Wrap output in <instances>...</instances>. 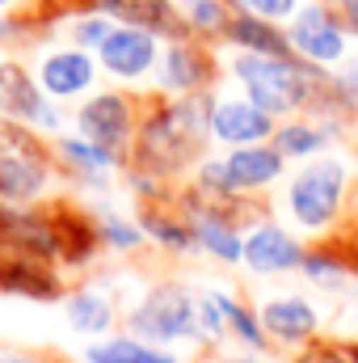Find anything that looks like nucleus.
Wrapping results in <instances>:
<instances>
[{
	"instance_id": "2eb2a0df",
	"label": "nucleus",
	"mask_w": 358,
	"mask_h": 363,
	"mask_svg": "<svg viewBox=\"0 0 358 363\" xmlns=\"http://www.w3.org/2000/svg\"><path fill=\"white\" fill-rule=\"evenodd\" d=\"M262 325L282 342H304L316 330V308L299 296H278L262 308Z\"/></svg>"
},
{
	"instance_id": "a878e982",
	"label": "nucleus",
	"mask_w": 358,
	"mask_h": 363,
	"mask_svg": "<svg viewBox=\"0 0 358 363\" xmlns=\"http://www.w3.org/2000/svg\"><path fill=\"white\" fill-rule=\"evenodd\" d=\"M219 304H224V313H228V325H236L245 342H253V347H262V342H266V338H262V330H258V321H253V317L232 300V296H219Z\"/></svg>"
},
{
	"instance_id": "aec40b11",
	"label": "nucleus",
	"mask_w": 358,
	"mask_h": 363,
	"mask_svg": "<svg viewBox=\"0 0 358 363\" xmlns=\"http://www.w3.org/2000/svg\"><path fill=\"white\" fill-rule=\"evenodd\" d=\"M198 241L215 254V258H224V262H241L245 258V241L224 224V220H215V216H207V220H198Z\"/></svg>"
},
{
	"instance_id": "4468645a",
	"label": "nucleus",
	"mask_w": 358,
	"mask_h": 363,
	"mask_svg": "<svg viewBox=\"0 0 358 363\" xmlns=\"http://www.w3.org/2000/svg\"><path fill=\"white\" fill-rule=\"evenodd\" d=\"M224 169H228L232 190H253V186H266V182H274L282 174V152L278 148H262V144H245V148H236L224 161Z\"/></svg>"
},
{
	"instance_id": "393cba45",
	"label": "nucleus",
	"mask_w": 358,
	"mask_h": 363,
	"mask_svg": "<svg viewBox=\"0 0 358 363\" xmlns=\"http://www.w3.org/2000/svg\"><path fill=\"white\" fill-rule=\"evenodd\" d=\"M236 4L253 17H266V21H287L299 13V0H236Z\"/></svg>"
},
{
	"instance_id": "7ed1b4c3",
	"label": "nucleus",
	"mask_w": 358,
	"mask_h": 363,
	"mask_svg": "<svg viewBox=\"0 0 358 363\" xmlns=\"http://www.w3.org/2000/svg\"><path fill=\"white\" fill-rule=\"evenodd\" d=\"M47 148L17 123L0 118V199H30L47 186Z\"/></svg>"
},
{
	"instance_id": "cd10ccee",
	"label": "nucleus",
	"mask_w": 358,
	"mask_h": 363,
	"mask_svg": "<svg viewBox=\"0 0 358 363\" xmlns=\"http://www.w3.org/2000/svg\"><path fill=\"white\" fill-rule=\"evenodd\" d=\"M304 271L312 274L316 283H337V279H342V271H337L329 258H308V262H304Z\"/></svg>"
},
{
	"instance_id": "c85d7f7f",
	"label": "nucleus",
	"mask_w": 358,
	"mask_h": 363,
	"mask_svg": "<svg viewBox=\"0 0 358 363\" xmlns=\"http://www.w3.org/2000/svg\"><path fill=\"white\" fill-rule=\"evenodd\" d=\"M337 89H342V97H346L350 106H358V60L342 72V77H337Z\"/></svg>"
},
{
	"instance_id": "72a5a7b5",
	"label": "nucleus",
	"mask_w": 358,
	"mask_h": 363,
	"mask_svg": "<svg viewBox=\"0 0 358 363\" xmlns=\"http://www.w3.org/2000/svg\"><path fill=\"white\" fill-rule=\"evenodd\" d=\"M4 4H13V0H0V9H4Z\"/></svg>"
},
{
	"instance_id": "6ab92c4d",
	"label": "nucleus",
	"mask_w": 358,
	"mask_h": 363,
	"mask_svg": "<svg viewBox=\"0 0 358 363\" xmlns=\"http://www.w3.org/2000/svg\"><path fill=\"white\" fill-rule=\"evenodd\" d=\"M89 363H178L165 351H152L135 338H114V342H101L89 351Z\"/></svg>"
},
{
	"instance_id": "9d476101",
	"label": "nucleus",
	"mask_w": 358,
	"mask_h": 363,
	"mask_svg": "<svg viewBox=\"0 0 358 363\" xmlns=\"http://www.w3.org/2000/svg\"><path fill=\"white\" fill-rule=\"evenodd\" d=\"M0 110L8 118H34L42 127H59V114L42 106V93L34 89V81L17 68V64H0Z\"/></svg>"
},
{
	"instance_id": "473e14b6",
	"label": "nucleus",
	"mask_w": 358,
	"mask_h": 363,
	"mask_svg": "<svg viewBox=\"0 0 358 363\" xmlns=\"http://www.w3.org/2000/svg\"><path fill=\"white\" fill-rule=\"evenodd\" d=\"M224 363H262V359H224Z\"/></svg>"
},
{
	"instance_id": "dca6fc26",
	"label": "nucleus",
	"mask_w": 358,
	"mask_h": 363,
	"mask_svg": "<svg viewBox=\"0 0 358 363\" xmlns=\"http://www.w3.org/2000/svg\"><path fill=\"white\" fill-rule=\"evenodd\" d=\"M211 77L207 68V55L190 43H173L169 55H165V85L169 89H181V93H194L202 81Z\"/></svg>"
},
{
	"instance_id": "5701e85b",
	"label": "nucleus",
	"mask_w": 358,
	"mask_h": 363,
	"mask_svg": "<svg viewBox=\"0 0 358 363\" xmlns=\"http://www.w3.org/2000/svg\"><path fill=\"white\" fill-rule=\"evenodd\" d=\"M321 144H325V131L304 127V123H291V127L278 131V152L282 157H312Z\"/></svg>"
},
{
	"instance_id": "20e7f679",
	"label": "nucleus",
	"mask_w": 358,
	"mask_h": 363,
	"mask_svg": "<svg viewBox=\"0 0 358 363\" xmlns=\"http://www.w3.org/2000/svg\"><path fill=\"white\" fill-rule=\"evenodd\" d=\"M131 330L139 338H148V342L202 338V330H198V300L178 283H165V287L148 291V300L131 313Z\"/></svg>"
},
{
	"instance_id": "c756f323",
	"label": "nucleus",
	"mask_w": 358,
	"mask_h": 363,
	"mask_svg": "<svg viewBox=\"0 0 358 363\" xmlns=\"http://www.w3.org/2000/svg\"><path fill=\"white\" fill-rule=\"evenodd\" d=\"M299 363H346L333 347H312V351H304L299 355Z\"/></svg>"
},
{
	"instance_id": "7c9ffc66",
	"label": "nucleus",
	"mask_w": 358,
	"mask_h": 363,
	"mask_svg": "<svg viewBox=\"0 0 358 363\" xmlns=\"http://www.w3.org/2000/svg\"><path fill=\"white\" fill-rule=\"evenodd\" d=\"M342 9H346V26L358 34V0H342Z\"/></svg>"
},
{
	"instance_id": "b1692460",
	"label": "nucleus",
	"mask_w": 358,
	"mask_h": 363,
	"mask_svg": "<svg viewBox=\"0 0 358 363\" xmlns=\"http://www.w3.org/2000/svg\"><path fill=\"white\" fill-rule=\"evenodd\" d=\"M72 34H76V47H85V51L97 47V51H101V43L114 34V26H110V17H105V13H89V17H81V21H76V30H72Z\"/></svg>"
},
{
	"instance_id": "bb28decb",
	"label": "nucleus",
	"mask_w": 358,
	"mask_h": 363,
	"mask_svg": "<svg viewBox=\"0 0 358 363\" xmlns=\"http://www.w3.org/2000/svg\"><path fill=\"white\" fill-rule=\"evenodd\" d=\"M105 241L118 245V250H135L139 245V228L127 224V220H105Z\"/></svg>"
},
{
	"instance_id": "1a4fd4ad",
	"label": "nucleus",
	"mask_w": 358,
	"mask_h": 363,
	"mask_svg": "<svg viewBox=\"0 0 358 363\" xmlns=\"http://www.w3.org/2000/svg\"><path fill=\"white\" fill-rule=\"evenodd\" d=\"M270 131H274L270 114L262 106H253V101H219L211 110V135L224 140V144H236V148L262 144Z\"/></svg>"
},
{
	"instance_id": "f03ea898",
	"label": "nucleus",
	"mask_w": 358,
	"mask_h": 363,
	"mask_svg": "<svg viewBox=\"0 0 358 363\" xmlns=\"http://www.w3.org/2000/svg\"><path fill=\"white\" fill-rule=\"evenodd\" d=\"M236 81L245 85V97L266 114H291L308 106V93H312L308 77L287 55H262V51H245L236 60Z\"/></svg>"
},
{
	"instance_id": "f8f14e48",
	"label": "nucleus",
	"mask_w": 358,
	"mask_h": 363,
	"mask_svg": "<svg viewBox=\"0 0 358 363\" xmlns=\"http://www.w3.org/2000/svg\"><path fill=\"white\" fill-rule=\"evenodd\" d=\"M245 262H249V271H258V274H278V271L299 267L304 254H299V245H295L282 228L262 224V228H253V233L245 237Z\"/></svg>"
},
{
	"instance_id": "f257e3e1",
	"label": "nucleus",
	"mask_w": 358,
	"mask_h": 363,
	"mask_svg": "<svg viewBox=\"0 0 358 363\" xmlns=\"http://www.w3.org/2000/svg\"><path fill=\"white\" fill-rule=\"evenodd\" d=\"M211 110L215 106L207 97H198V93L161 106L144 123V131H139V157H144V165L161 169V174L181 169L202 148V140L211 135Z\"/></svg>"
},
{
	"instance_id": "6e6552de",
	"label": "nucleus",
	"mask_w": 358,
	"mask_h": 363,
	"mask_svg": "<svg viewBox=\"0 0 358 363\" xmlns=\"http://www.w3.org/2000/svg\"><path fill=\"white\" fill-rule=\"evenodd\" d=\"M101 64H105V72L135 81V77H144V72L156 64V38H152L148 30H139V26L114 30V34L101 43Z\"/></svg>"
},
{
	"instance_id": "9b49d317",
	"label": "nucleus",
	"mask_w": 358,
	"mask_h": 363,
	"mask_svg": "<svg viewBox=\"0 0 358 363\" xmlns=\"http://www.w3.org/2000/svg\"><path fill=\"white\" fill-rule=\"evenodd\" d=\"M93 72L97 68H93L89 51L76 47V51H51L42 60V68H38V81L51 97H76V93H85L93 85Z\"/></svg>"
},
{
	"instance_id": "a211bd4d",
	"label": "nucleus",
	"mask_w": 358,
	"mask_h": 363,
	"mask_svg": "<svg viewBox=\"0 0 358 363\" xmlns=\"http://www.w3.org/2000/svg\"><path fill=\"white\" fill-rule=\"evenodd\" d=\"M68 321H72V330H81V334H101V330H110L114 308H110L105 296H97V291H81V296L68 300Z\"/></svg>"
},
{
	"instance_id": "2f4dec72",
	"label": "nucleus",
	"mask_w": 358,
	"mask_h": 363,
	"mask_svg": "<svg viewBox=\"0 0 358 363\" xmlns=\"http://www.w3.org/2000/svg\"><path fill=\"white\" fill-rule=\"evenodd\" d=\"M0 363H42V359H34V355H4Z\"/></svg>"
},
{
	"instance_id": "4be33fe9",
	"label": "nucleus",
	"mask_w": 358,
	"mask_h": 363,
	"mask_svg": "<svg viewBox=\"0 0 358 363\" xmlns=\"http://www.w3.org/2000/svg\"><path fill=\"white\" fill-rule=\"evenodd\" d=\"M64 157H68L76 169H85V174H105V169L114 165V152H105V148L93 144V140H64Z\"/></svg>"
},
{
	"instance_id": "412c9836",
	"label": "nucleus",
	"mask_w": 358,
	"mask_h": 363,
	"mask_svg": "<svg viewBox=\"0 0 358 363\" xmlns=\"http://www.w3.org/2000/svg\"><path fill=\"white\" fill-rule=\"evenodd\" d=\"M181 17H185L190 30H202V34L228 30V9H224V0H181Z\"/></svg>"
},
{
	"instance_id": "f3484780",
	"label": "nucleus",
	"mask_w": 358,
	"mask_h": 363,
	"mask_svg": "<svg viewBox=\"0 0 358 363\" xmlns=\"http://www.w3.org/2000/svg\"><path fill=\"white\" fill-rule=\"evenodd\" d=\"M228 38L232 43H241L245 51H262V55H287V38L274 30V26H266L262 17H241V21H232L228 26Z\"/></svg>"
},
{
	"instance_id": "39448f33",
	"label": "nucleus",
	"mask_w": 358,
	"mask_h": 363,
	"mask_svg": "<svg viewBox=\"0 0 358 363\" xmlns=\"http://www.w3.org/2000/svg\"><path fill=\"white\" fill-rule=\"evenodd\" d=\"M342 190H346V165L342 161H316L291 182V194H287L291 216L304 228H325L342 207Z\"/></svg>"
},
{
	"instance_id": "0eeeda50",
	"label": "nucleus",
	"mask_w": 358,
	"mask_h": 363,
	"mask_svg": "<svg viewBox=\"0 0 358 363\" xmlns=\"http://www.w3.org/2000/svg\"><path fill=\"white\" fill-rule=\"evenodd\" d=\"M81 131L85 140L101 144L105 152H118L127 140H131V106L118 97V93H97L89 106L81 110Z\"/></svg>"
},
{
	"instance_id": "ddd939ff",
	"label": "nucleus",
	"mask_w": 358,
	"mask_h": 363,
	"mask_svg": "<svg viewBox=\"0 0 358 363\" xmlns=\"http://www.w3.org/2000/svg\"><path fill=\"white\" fill-rule=\"evenodd\" d=\"M89 4L105 17H118V21L152 30V34H178L181 30L173 0H89Z\"/></svg>"
},
{
	"instance_id": "423d86ee",
	"label": "nucleus",
	"mask_w": 358,
	"mask_h": 363,
	"mask_svg": "<svg viewBox=\"0 0 358 363\" xmlns=\"http://www.w3.org/2000/svg\"><path fill=\"white\" fill-rule=\"evenodd\" d=\"M291 47L299 55H308L312 64H337L346 55V34L329 9L312 4L304 13H295V21H291Z\"/></svg>"
}]
</instances>
